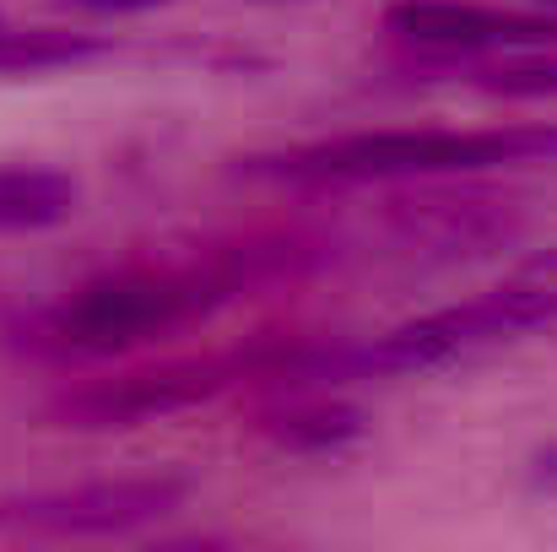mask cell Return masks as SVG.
Returning <instances> with one entry per match:
<instances>
[{
	"label": "cell",
	"mask_w": 557,
	"mask_h": 552,
	"mask_svg": "<svg viewBox=\"0 0 557 552\" xmlns=\"http://www.w3.org/2000/svg\"><path fill=\"white\" fill-rule=\"evenodd\" d=\"M244 271L227 260L206 266H125L82 282L33 326V353L44 358H114L152 336H169L189 320H206L238 298Z\"/></svg>",
	"instance_id": "6da1fadb"
},
{
	"label": "cell",
	"mask_w": 557,
	"mask_h": 552,
	"mask_svg": "<svg viewBox=\"0 0 557 552\" xmlns=\"http://www.w3.org/2000/svg\"><path fill=\"white\" fill-rule=\"evenodd\" d=\"M557 326V260L536 266L531 277L493 287L482 298H466L455 309H433L422 320H406L363 347H298V353H271V373L293 379H395L417 368H438L449 358L515 342L525 331Z\"/></svg>",
	"instance_id": "7a4b0ae2"
},
{
	"label": "cell",
	"mask_w": 557,
	"mask_h": 552,
	"mask_svg": "<svg viewBox=\"0 0 557 552\" xmlns=\"http://www.w3.org/2000/svg\"><path fill=\"white\" fill-rule=\"evenodd\" d=\"M557 158L553 125H498V131H358L309 147H282L244 158V180L271 184H373L428 180V174H482Z\"/></svg>",
	"instance_id": "3957f363"
},
{
	"label": "cell",
	"mask_w": 557,
	"mask_h": 552,
	"mask_svg": "<svg viewBox=\"0 0 557 552\" xmlns=\"http://www.w3.org/2000/svg\"><path fill=\"white\" fill-rule=\"evenodd\" d=\"M189 499L185 477H98L71 488H33L0 499V531L11 537H131Z\"/></svg>",
	"instance_id": "277c9868"
},
{
	"label": "cell",
	"mask_w": 557,
	"mask_h": 552,
	"mask_svg": "<svg viewBox=\"0 0 557 552\" xmlns=\"http://www.w3.org/2000/svg\"><path fill=\"white\" fill-rule=\"evenodd\" d=\"M244 364L227 358H185V364H158V368H136V373H114V379H92L76 390H60L44 406L49 428H136L152 417H174L189 412L200 401H211L233 373H244Z\"/></svg>",
	"instance_id": "5b68a950"
},
{
	"label": "cell",
	"mask_w": 557,
	"mask_h": 552,
	"mask_svg": "<svg viewBox=\"0 0 557 552\" xmlns=\"http://www.w3.org/2000/svg\"><path fill=\"white\" fill-rule=\"evenodd\" d=\"M384 27L422 49H444V54L557 44V16L547 11H509V5H476V0H395L384 11Z\"/></svg>",
	"instance_id": "8992f818"
},
{
	"label": "cell",
	"mask_w": 557,
	"mask_h": 552,
	"mask_svg": "<svg viewBox=\"0 0 557 552\" xmlns=\"http://www.w3.org/2000/svg\"><path fill=\"white\" fill-rule=\"evenodd\" d=\"M255 433L293 455H331L358 444L369 433V417L347 401H287V406H265L255 417Z\"/></svg>",
	"instance_id": "52a82bcc"
},
{
	"label": "cell",
	"mask_w": 557,
	"mask_h": 552,
	"mask_svg": "<svg viewBox=\"0 0 557 552\" xmlns=\"http://www.w3.org/2000/svg\"><path fill=\"white\" fill-rule=\"evenodd\" d=\"M76 200H82V189H76L71 174L11 163V169H0V233H44V228H60V222L76 211Z\"/></svg>",
	"instance_id": "ba28073f"
},
{
	"label": "cell",
	"mask_w": 557,
	"mask_h": 552,
	"mask_svg": "<svg viewBox=\"0 0 557 552\" xmlns=\"http://www.w3.org/2000/svg\"><path fill=\"white\" fill-rule=\"evenodd\" d=\"M109 38L92 33H71V27H5L0 22V76H44V71H65V65H87L103 60Z\"/></svg>",
	"instance_id": "9c48e42d"
},
{
	"label": "cell",
	"mask_w": 557,
	"mask_h": 552,
	"mask_svg": "<svg viewBox=\"0 0 557 552\" xmlns=\"http://www.w3.org/2000/svg\"><path fill=\"white\" fill-rule=\"evenodd\" d=\"M476 87L493 98H557V60H509L476 71Z\"/></svg>",
	"instance_id": "30bf717a"
},
{
	"label": "cell",
	"mask_w": 557,
	"mask_h": 552,
	"mask_svg": "<svg viewBox=\"0 0 557 552\" xmlns=\"http://www.w3.org/2000/svg\"><path fill=\"white\" fill-rule=\"evenodd\" d=\"M71 5H87V11H158L169 0H71Z\"/></svg>",
	"instance_id": "8fae6325"
},
{
	"label": "cell",
	"mask_w": 557,
	"mask_h": 552,
	"mask_svg": "<svg viewBox=\"0 0 557 552\" xmlns=\"http://www.w3.org/2000/svg\"><path fill=\"white\" fill-rule=\"evenodd\" d=\"M553 5H557V0H553Z\"/></svg>",
	"instance_id": "7c38bea8"
}]
</instances>
